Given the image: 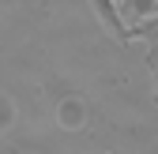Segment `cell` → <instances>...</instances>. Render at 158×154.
<instances>
[{"instance_id": "2", "label": "cell", "mask_w": 158, "mask_h": 154, "mask_svg": "<svg viewBox=\"0 0 158 154\" xmlns=\"http://www.w3.org/2000/svg\"><path fill=\"white\" fill-rule=\"evenodd\" d=\"M117 11H121L124 26H135L147 19H158V0H117Z\"/></svg>"}, {"instance_id": "1", "label": "cell", "mask_w": 158, "mask_h": 154, "mask_svg": "<svg viewBox=\"0 0 158 154\" xmlns=\"http://www.w3.org/2000/svg\"><path fill=\"white\" fill-rule=\"evenodd\" d=\"M87 4L94 8L98 23H102V26H106V30L113 34V42H117V45H128V42H132V30L124 26L121 11H117V0H87Z\"/></svg>"}]
</instances>
